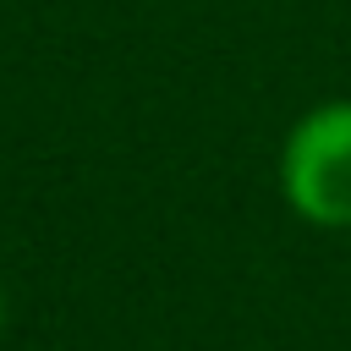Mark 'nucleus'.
Listing matches in <instances>:
<instances>
[{"label":"nucleus","instance_id":"f03ea898","mask_svg":"<svg viewBox=\"0 0 351 351\" xmlns=\"http://www.w3.org/2000/svg\"><path fill=\"white\" fill-rule=\"evenodd\" d=\"M0 318H5V296H0Z\"/></svg>","mask_w":351,"mask_h":351},{"label":"nucleus","instance_id":"f257e3e1","mask_svg":"<svg viewBox=\"0 0 351 351\" xmlns=\"http://www.w3.org/2000/svg\"><path fill=\"white\" fill-rule=\"evenodd\" d=\"M280 192L307 225L351 230V99H324L285 132Z\"/></svg>","mask_w":351,"mask_h":351}]
</instances>
